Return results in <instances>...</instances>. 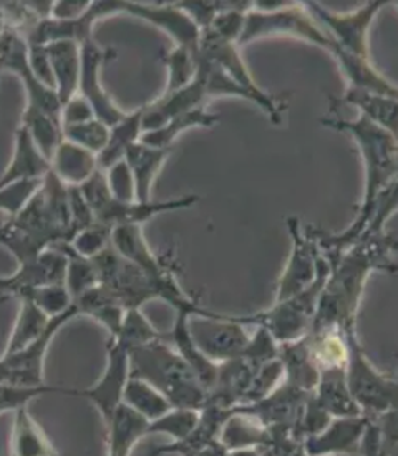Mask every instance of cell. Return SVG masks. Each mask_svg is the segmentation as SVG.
<instances>
[{"label":"cell","mask_w":398,"mask_h":456,"mask_svg":"<svg viewBox=\"0 0 398 456\" xmlns=\"http://www.w3.org/2000/svg\"><path fill=\"white\" fill-rule=\"evenodd\" d=\"M395 236L384 232V226L369 223L362 238L330 265V273L319 296L309 332L355 329V317L367 279L374 271L395 273Z\"/></svg>","instance_id":"cell-1"},{"label":"cell","mask_w":398,"mask_h":456,"mask_svg":"<svg viewBox=\"0 0 398 456\" xmlns=\"http://www.w3.org/2000/svg\"><path fill=\"white\" fill-rule=\"evenodd\" d=\"M321 123L337 132L349 133L359 144L365 163V190H363L362 208L359 216L342 234H327L319 229L311 228L319 249L329 261L336 263L340 254L349 249L362 238L363 231L374 216L377 201L386 188L397 181L398 144L397 134H392L375 123L359 117L357 120L344 118H322Z\"/></svg>","instance_id":"cell-2"},{"label":"cell","mask_w":398,"mask_h":456,"mask_svg":"<svg viewBox=\"0 0 398 456\" xmlns=\"http://www.w3.org/2000/svg\"><path fill=\"white\" fill-rule=\"evenodd\" d=\"M130 375L155 387L168 398L173 409L201 411L205 407V387L182 355L163 338L130 348Z\"/></svg>","instance_id":"cell-3"},{"label":"cell","mask_w":398,"mask_h":456,"mask_svg":"<svg viewBox=\"0 0 398 456\" xmlns=\"http://www.w3.org/2000/svg\"><path fill=\"white\" fill-rule=\"evenodd\" d=\"M330 265L326 259L314 282L290 299L278 300L271 309L253 315H236L240 324H254L263 327L276 344H286L307 336L314 319L319 296L324 289Z\"/></svg>","instance_id":"cell-4"},{"label":"cell","mask_w":398,"mask_h":456,"mask_svg":"<svg viewBox=\"0 0 398 456\" xmlns=\"http://www.w3.org/2000/svg\"><path fill=\"white\" fill-rule=\"evenodd\" d=\"M347 363L345 379L350 395L367 419H377L397 410V382L386 373L378 372L369 361L359 342L355 329L347 330Z\"/></svg>","instance_id":"cell-5"},{"label":"cell","mask_w":398,"mask_h":456,"mask_svg":"<svg viewBox=\"0 0 398 456\" xmlns=\"http://www.w3.org/2000/svg\"><path fill=\"white\" fill-rule=\"evenodd\" d=\"M274 36L301 38L317 47L324 48L329 53L334 47V40L319 27L314 17L304 7V4L297 2H289L286 7L272 12H259L254 9L246 12L236 45L241 47L257 38Z\"/></svg>","instance_id":"cell-6"},{"label":"cell","mask_w":398,"mask_h":456,"mask_svg":"<svg viewBox=\"0 0 398 456\" xmlns=\"http://www.w3.org/2000/svg\"><path fill=\"white\" fill-rule=\"evenodd\" d=\"M75 315L78 309L70 305L65 313L50 319L44 334L34 340L30 346L20 348L13 354H5L0 359V385H11L20 388L44 387V361L47 348L55 334L61 330Z\"/></svg>","instance_id":"cell-7"},{"label":"cell","mask_w":398,"mask_h":456,"mask_svg":"<svg viewBox=\"0 0 398 456\" xmlns=\"http://www.w3.org/2000/svg\"><path fill=\"white\" fill-rule=\"evenodd\" d=\"M288 228L292 238V252L289 263L279 279L276 302L290 299L309 288L326 263L311 226H304L299 217H288Z\"/></svg>","instance_id":"cell-8"},{"label":"cell","mask_w":398,"mask_h":456,"mask_svg":"<svg viewBox=\"0 0 398 456\" xmlns=\"http://www.w3.org/2000/svg\"><path fill=\"white\" fill-rule=\"evenodd\" d=\"M188 329L194 346L206 359L216 365L240 359L251 337L236 315L217 314L216 317H190Z\"/></svg>","instance_id":"cell-9"},{"label":"cell","mask_w":398,"mask_h":456,"mask_svg":"<svg viewBox=\"0 0 398 456\" xmlns=\"http://www.w3.org/2000/svg\"><path fill=\"white\" fill-rule=\"evenodd\" d=\"M386 5V2H367L363 7L350 13L329 12L322 5L315 2H305L304 7L314 17L317 24L326 27L327 36L334 40L340 50L350 55L370 59L367 36L369 28L374 22L375 15Z\"/></svg>","instance_id":"cell-10"},{"label":"cell","mask_w":398,"mask_h":456,"mask_svg":"<svg viewBox=\"0 0 398 456\" xmlns=\"http://www.w3.org/2000/svg\"><path fill=\"white\" fill-rule=\"evenodd\" d=\"M198 55L216 63L217 67L226 73L232 82H236L246 92H249L251 95L256 96L257 107L264 110L267 117L271 118L274 125H280L282 113L288 110V102H284L282 98H278V96L265 94L264 90H261L256 85L251 73L248 70V67L242 61L240 48L234 42L199 37Z\"/></svg>","instance_id":"cell-11"},{"label":"cell","mask_w":398,"mask_h":456,"mask_svg":"<svg viewBox=\"0 0 398 456\" xmlns=\"http://www.w3.org/2000/svg\"><path fill=\"white\" fill-rule=\"evenodd\" d=\"M109 362L97 384L85 390H72L69 395L84 396L97 409L103 425L107 427L117 410L121 407L125 385L130 379V350L117 337H110Z\"/></svg>","instance_id":"cell-12"},{"label":"cell","mask_w":398,"mask_h":456,"mask_svg":"<svg viewBox=\"0 0 398 456\" xmlns=\"http://www.w3.org/2000/svg\"><path fill=\"white\" fill-rule=\"evenodd\" d=\"M307 396L309 394L282 382L263 400L249 405H238L231 411L259 421L269 433L292 435L299 440L297 428Z\"/></svg>","instance_id":"cell-13"},{"label":"cell","mask_w":398,"mask_h":456,"mask_svg":"<svg viewBox=\"0 0 398 456\" xmlns=\"http://www.w3.org/2000/svg\"><path fill=\"white\" fill-rule=\"evenodd\" d=\"M107 53L90 40L80 45V80L78 88L82 90V98L88 102V105L93 110V115L98 121H102L105 126L111 128L118 121L126 117L125 111H121L105 94V90L100 85V67L105 61Z\"/></svg>","instance_id":"cell-14"},{"label":"cell","mask_w":398,"mask_h":456,"mask_svg":"<svg viewBox=\"0 0 398 456\" xmlns=\"http://www.w3.org/2000/svg\"><path fill=\"white\" fill-rule=\"evenodd\" d=\"M369 425L367 417L332 419L326 428L302 440L307 456L359 455L363 433Z\"/></svg>","instance_id":"cell-15"},{"label":"cell","mask_w":398,"mask_h":456,"mask_svg":"<svg viewBox=\"0 0 398 456\" xmlns=\"http://www.w3.org/2000/svg\"><path fill=\"white\" fill-rule=\"evenodd\" d=\"M123 12L132 13L134 17H140L150 24L157 25L158 28L165 30L176 42L175 47L198 52L201 32L193 20L175 4L151 5V4L123 2Z\"/></svg>","instance_id":"cell-16"},{"label":"cell","mask_w":398,"mask_h":456,"mask_svg":"<svg viewBox=\"0 0 398 456\" xmlns=\"http://www.w3.org/2000/svg\"><path fill=\"white\" fill-rule=\"evenodd\" d=\"M199 201V196L186 194L176 200L168 201H148V203H120L117 200H111L109 205L102 208L95 215V223L103 224L107 228H115L121 224H138L142 226L145 221L158 216L161 213L178 211L191 208Z\"/></svg>","instance_id":"cell-17"},{"label":"cell","mask_w":398,"mask_h":456,"mask_svg":"<svg viewBox=\"0 0 398 456\" xmlns=\"http://www.w3.org/2000/svg\"><path fill=\"white\" fill-rule=\"evenodd\" d=\"M69 259L61 251H44L34 261L20 265V271L9 279H0V292L13 294L25 288L65 284Z\"/></svg>","instance_id":"cell-18"},{"label":"cell","mask_w":398,"mask_h":456,"mask_svg":"<svg viewBox=\"0 0 398 456\" xmlns=\"http://www.w3.org/2000/svg\"><path fill=\"white\" fill-rule=\"evenodd\" d=\"M110 242L115 251L133 265L142 267L150 276L157 277L161 281L176 277L175 271L148 248L142 226L138 224L115 226L111 228Z\"/></svg>","instance_id":"cell-19"},{"label":"cell","mask_w":398,"mask_h":456,"mask_svg":"<svg viewBox=\"0 0 398 456\" xmlns=\"http://www.w3.org/2000/svg\"><path fill=\"white\" fill-rule=\"evenodd\" d=\"M173 148H153L142 142L132 144L123 161L130 168L134 183V201L148 203L151 201V188L157 180L159 169L167 163Z\"/></svg>","instance_id":"cell-20"},{"label":"cell","mask_w":398,"mask_h":456,"mask_svg":"<svg viewBox=\"0 0 398 456\" xmlns=\"http://www.w3.org/2000/svg\"><path fill=\"white\" fill-rule=\"evenodd\" d=\"M278 359L284 369V384L305 394H313L319 382V367L315 363L309 337L294 342L279 344Z\"/></svg>","instance_id":"cell-21"},{"label":"cell","mask_w":398,"mask_h":456,"mask_svg":"<svg viewBox=\"0 0 398 456\" xmlns=\"http://www.w3.org/2000/svg\"><path fill=\"white\" fill-rule=\"evenodd\" d=\"M50 69L55 80V92L61 107L72 100L80 80V45L73 40H57L45 45Z\"/></svg>","instance_id":"cell-22"},{"label":"cell","mask_w":398,"mask_h":456,"mask_svg":"<svg viewBox=\"0 0 398 456\" xmlns=\"http://www.w3.org/2000/svg\"><path fill=\"white\" fill-rule=\"evenodd\" d=\"M193 317L190 313H176V322L168 332H163V340L168 342L175 348L184 362L193 369L196 377L199 379L201 385L205 387L206 394L213 388L216 382L217 365L215 362L206 359L205 355L194 346L193 338L188 329V321Z\"/></svg>","instance_id":"cell-23"},{"label":"cell","mask_w":398,"mask_h":456,"mask_svg":"<svg viewBox=\"0 0 398 456\" xmlns=\"http://www.w3.org/2000/svg\"><path fill=\"white\" fill-rule=\"evenodd\" d=\"M314 395L332 419L362 417V411L350 395L345 367L321 370Z\"/></svg>","instance_id":"cell-24"},{"label":"cell","mask_w":398,"mask_h":456,"mask_svg":"<svg viewBox=\"0 0 398 456\" xmlns=\"http://www.w3.org/2000/svg\"><path fill=\"white\" fill-rule=\"evenodd\" d=\"M334 102L338 105L347 103L352 107H357L362 111L361 117H365L367 120L372 121L377 126L392 134H397L398 98L378 95L355 86H347L344 96L340 100L334 98Z\"/></svg>","instance_id":"cell-25"},{"label":"cell","mask_w":398,"mask_h":456,"mask_svg":"<svg viewBox=\"0 0 398 456\" xmlns=\"http://www.w3.org/2000/svg\"><path fill=\"white\" fill-rule=\"evenodd\" d=\"M13 413L11 456H61L27 407L15 410Z\"/></svg>","instance_id":"cell-26"},{"label":"cell","mask_w":398,"mask_h":456,"mask_svg":"<svg viewBox=\"0 0 398 456\" xmlns=\"http://www.w3.org/2000/svg\"><path fill=\"white\" fill-rule=\"evenodd\" d=\"M97 169V155L70 142H61L50 161V171L67 186L84 184Z\"/></svg>","instance_id":"cell-27"},{"label":"cell","mask_w":398,"mask_h":456,"mask_svg":"<svg viewBox=\"0 0 398 456\" xmlns=\"http://www.w3.org/2000/svg\"><path fill=\"white\" fill-rule=\"evenodd\" d=\"M50 171V163L38 151L32 136L24 125L17 133V151L12 165L0 181V188L27 180H44Z\"/></svg>","instance_id":"cell-28"},{"label":"cell","mask_w":398,"mask_h":456,"mask_svg":"<svg viewBox=\"0 0 398 456\" xmlns=\"http://www.w3.org/2000/svg\"><path fill=\"white\" fill-rule=\"evenodd\" d=\"M148 425L143 417L136 415L133 410L121 405L113 419L105 427L107 432V450L109 456H130L134 444L148 436Z\"/></svg>","instance_id":"cell-29"},{"label":"cell","mask_w":398,"mask_h":456,"mask_svg":"<svg viewBox=\"0 0 398 456\" xmlns=\"http://www.w3.org/2000/svg\"><path fill=\"white\" fill-rule=\"evenodd\" d=\"M72 304L78 309V314L90 315L92 319L103 325L109 330L110 337L118 336L126 311L121 307L120 302L102 286L97 284L85 290Z\"/></svg>","instance_id":"cell-30"},{"label":"cell","mask_w":398,"mask_h":456,"mask_svg":"<svg viewBox=\"0 0 398 456\" xmlns=\"http://www.w3.org/2000/svg\"><path fill=\"white\" fill-rule=\"evenodd\" d=\"M142 117H143V107L134 110L133 113H126L123 120L110 128L109 142L97 155L98 169L105 171L111 168L113 165H117L123 159L126 150L132 144L140 142V136L143 133Z\"/></svg>","instance_id":"cell-31"},{"label":"cell","mask_w":398,"mask_h":456,"mask_svg":"<svg viewBox=\"0 0 398 456\" xmlns=\"http://www.w3.org/2000/svg\"><path fill=\"white\" fill-rule=\"evenodd\" d=\"M217 442L226 452L253 450L269 442V432L251 417L231 411L228 420L224 421L219 432Z\"/></svg>","instance_id":"cell-32"},{"label":"cell","mask_w":398,"mask_h":456,"mask_svg":"<svg viewBox=\"0 0 398 456\" xmlns=\"http://www.w3.org/2000/svg\"><path fill=\"white\" fill-rule=\"evenodd\" d=\"M219 121V115L216 113H209L206 107L191 110L182 113L175 118L167 121L161 128H158L155 132L143 133L140 136V142L153 148H173L175 140L186 130L191 128H211Z\"/></svg>","instance_id":"cell-33"},{"label":"cell","mask_w":398,"mask_h":456,"mask_svg":"<svg viewBox=\"0 0 398 456\" xmlns=\"http://www.w3.org/2000/svg\"><path fill=\"white\" fill-rule=\"evenodd\" d=\"M121 405L133 410L136 415L143 417L146 421L158 420L173 410L167 396L158 392L155 387H151L145 380L132 375L125 385Z\"/></svg>","instance_id":"cell-34"},{"label":"cell","mask_w":398,"mask_h":456,"mask_svg":"<svg viewBox=\"0 0 398 456\" xmlns=\"http://www.w3.org/2000/svg\"><path fill=\"white\" fill-rule=\"evenodd\" d=\"M50 319L52 317L42 313L36 304H32L28 300H22V309H20L17 324L13 327L12 337L9 338V344H7L4 355L13 354L20 348L30 346L34 340L44 334Z\"/></svg>","instance_id":"cell-35"},{"label":"cell","mask_w":398,"mask_h":456,"mask_svg":"<svg viewBox=\"0 0 398 456\" xmlns=\"http://www.w3.org/2000/svg\"><path fill=\"white\" fill-rule=\"evenodd\" d=\"M165 61L168 67V85L165 94H173L193 82L198 72V52L175 47L165 57Z\"/></svg>","instance_id":"cell-36"},{"label":"cell","mask_w":398,"mask_h":456,"mask_svg":"<svg viewBox=\"0 0 398 456\" xmlns=\"http://www.w3.org/2000/svg\"><path fill=\"white\" fill-rule=\"evenodd\" d=\"M109 126H105L97 118L61 128V134L67 138V142L77 144L93 155H98L105 148L109 142Z\"/></svg>","instance_id":"cell-37"},{"label":"cell","mask_w":398,"mask_h":456,"mask_svg":"<svg viewBox=\"0 0 398 456\" xmlns=\"http://www.w3.org/2000/svg\"><path fill=\"white\" fill-rule=\"evenodd\" d=\"M198 420H199V411L196 410L173 409L161 419L150 421L148 435L163 433L171 436L175 442H178L193 432Z\"/></svg>","instance_id":"cell-38"},{"label":"cell","mask_w":398,"mask_h":456,"mask_svg":"<svg viewBox=\"0 0 398 456\" xmlns=\"http://www.w3.org/2000/svg\"><path fill=\"white\" fill-rule=\"evenodd\" d=\"M121 342L128 347V350L138 346H145L148 342H153L163 337V332H159L155 329V325L151 324L142 311H126L123 317V324H121L118 336Z\"/></svg>","instance_id":"cell-39"},{"label":"cell","mask_w":398,"mask_h":456,"mask_svg":"<svg viewBox=\"0 0 398 456\" xmlns=\"http://www.w3.org/2000/svg\"><path fill=\"white\" fill-rule=\"evenodd\" d=\"M330 421H332V417L319 403V400L315 398L314 392L309 394L305 403H304L301 420H299V428H297L299 440H304L307 436H313V435L322 432Z\"/></svg>","instance_id":"cell-40"},{"label":"cell","mask_w":398,"mask_h":456,"mask_svg":"<svg viewBox=\"0 0 398 456\" xmlns=\"http://www.w3.org/2000/svg\"><path fill=\"white\" fill-rule=\"evenodd\" d=\"M110 234H111V228L93 223L90 228L78 232L73 238L70 246H72L73 251L78 252L80 256H84L86 259H90V257L97 256L98 252L103 251L109 246Z\"/></svg>","instance_id":"cell-41"},{"label":"cell","mask_w":398,"mask_h":456,"mask_svg":"<svg viewBox=\"0 0 398 456\" xmlns=\"http://www.w3.org/2000/svg\"><path fill=\"white\" fill-rule=\"evenodd\" d=\"M107 181H109L110 192L113 200L120 203L134 201V183H133L132 173L123 159L109 168Z\"/></svg>","instance_id":"cell-42"},{"label":"cell","mask_w":398,"mask_h":456,"mask_svg":"<svg viewBox=\"0 0 398 456\" xmlns=\"http://www.w3.org/2000/svg\"><path fill=\"white\" fill-rule=\"evenodd\" d=\"M330 456H352V455H330Z\"/></svg>","instance_id":"cell-43"}]
</instances>
